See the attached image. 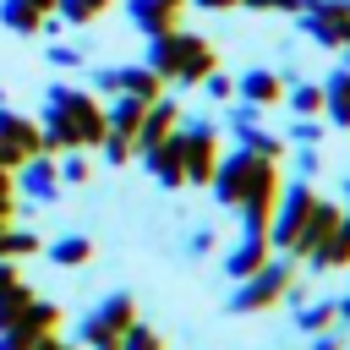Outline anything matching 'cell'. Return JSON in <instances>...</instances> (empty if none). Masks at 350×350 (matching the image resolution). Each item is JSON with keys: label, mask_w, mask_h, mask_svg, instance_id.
I'll return each instance as SVG.
<instances>
[{"label": "cell", "mask_w": 350, "mask_h": 350, "mask_svg": "<svg viewBox=\"0 0 350 350\" xmlns=\"http://www.w3.org/2000/svg\"><path fill=\"white\" fill-rule=\"evenodd\" d=\"M115 350H164V345H159V334H153V328H137V323H131V328L120 334V345H115Z\"/></svg>", "instance_id": "20"}, {"label": "cell", "mask_w": 350, "mask_h": 350, "mask_svg": "<svg viewBox=\"0 0 350 350\" xmlns=\"http://www.w3.org/2000/svg\"><path fill=\"white\" fill-rule=\"evenodd\" d=\"M268 180H279V175H273V164L257 159V153H235L224 170H213V186H219L224 202H246V197H252L257 186H268Z\"/></svg>", "instance_id": "3"}, {"label": "cell", "mask_w": 350, "mask_h": 350, "mask_svg": "<svg viewBox=\"0 0 350 350\" xmlns=\"http://www.w3.org/2000/svg\"><path fill=\"white\" fill-rule=\"evenodd\" d=\"M246 98L273 104V98H279V77H273V71H252V77H246Z\"/></svg>", "instance_id": "19"}, {"label": "cell", "mask_w": 350, "mask_h": 350, "mask_svg": "<svg viewBox=\"0 0 350 350\" xmlns=\"http://www.w3.org/2000/svg\"><path fill=\"white\" fill-rule=\"evenodd\" d=\"M262 262H268V241H262V235H246V241H241V252L230 257V273H235V279H246V273H257Z\"/></svg>", "instance_id": "13"}, {"label": "cell", "mask_w": 350, "mask_h": 350, "mask_svg": "<svg viewBox=\"0 0 350 350\" xmlns=\"http://www.w3.org/2000/svg\"><path fill=\"white\" fill-rule=\"evenodd\" d=\"M323 104H334V120H339V126H350V71H345V77H334V88L323 93Z\"/></svg>", "instance_id": "18"}, {"label": "cell", "mask_w": 350, "mask_h": 350, "mask_svg": "<svg viewBox=\"0 0 350 350\" xmlns=\"http://www.w3.org/2000/svg\"><path fill=\"white\" fill-rule=\"evenodd\" d=\"M60 268H77V262H88L93 257V241L88 235H66V241H55V252H49Z\"/></svg>", "instance_id": "16"}, {"label": "cell", "mask_w": 350, "mask_h": 350, "mask_svg": "<svg viewBox=\"0 0 350 350\" xmlns=\"http://www.w3.org/2000/svg\"><path fill=\"white\" fill-rule=\"evenodd\" d=\"M345 317H350V301H345Z\"/></svg>", "instance_id": "29"}, {"label": "cell", "mask_w": 350, "mask_h": 350, "mask_svg": "<svg viewBox=\"0 0 350 350\" xmlns=\"http://www.w3.org/2000/svg\"><path fill=\"white\" fill-rule=\"evenodd\" d=\"M27 301H33V295H27V290H22L16 279H11V284H0V328H5V323H16Z\"/></svg>", "instance_id": "17"}, {"label": "cell", "mask_w": 350, "mask_h": 350, "mask_svg": "<svg viewBox=\"0 0 350 350\" xmlns=\"http://www.w3.org/2000/svg\"><path fill=\"white\" fill-rule=\"evenodd\" d=\"M142 115H148V104L126 93V104H120V109L109 115V131H115V137H137V126H142Z\"/></svg>", "instance_id": "15"}, {"label": "cell", "mask_w": 350, "mask_h": 350, "mask_svg": "<svg viewBox=\"0 0 350 350\" xmlns=\"http://www.w3.org/2000/svg\"><path fill=\"white\" fill-rule=\"evenodd\" d=\"M246 5H268V11H295L301 0H246Z\"/></svg>", "instance_id": "25"}, {"label": "cell", "mask_w": 350, "mask_h": 350, "mask_svg": "<svg viewBox=\"0 0 350 350\" xmlns=\"http://www.w3.org/2000/svg\"><path fill=\"white\" fill-rule=\"evenodd\" d=\"M104 5H109V0H60V11H66L71 22H93Z\"/></svg>", "instance_id": "21"}, {"label": "cell", "mask_w": 350, "mask_h": 350, "mask_svg": "<svg viewBox=\"0 0 350 350\" xmlns=\"http://www.w3.org/2000/svg\"><path fill=\"white\" fill-rule=\"evenodd\" d=\"M27 186L49 197V191H55V170H49V164H33V170H27Z\"/></svg>", "instance_id": "22"}, {"label": "cell", "mask_w": 350, "mask_h": 350, "mask_svg": "<svg viewBox=\"0 0 350 350\" xmlns=\"http://www.w3.org/2000/svg\"><path fill=\"white\" fill-rule=\"evenodd\" d=\"M153 71L159 77H175V82H202L213 77V55L197 33H153Z\"/></svg>", "instance_id": "2"}, {"label": "cell", "mask_w": 350, "mask_h": 350, "mask_svg": "<svg viewBox=\"0 0 350 350\" xmlns=\"http://www.w3.org/2000/svg\"><path fill=\"white\" fill-rule=\"evenodd\" d=\"M0 22L16 27V33H38L44 27V5H33V0H0Z\"/></svg>", "instance_id": "12"}, {"label": "cell", "mask_w": 350, "mask_h": 350, "mask_svg": "<svg viewBox=\"0 0 350 350\" xmlns=\"http://www.w3.org/2000/svg\"><path fill=\"white\" fill-rule=\"evenodd\" d=\"M11 279H16V273H11V262H0V284H11Z\"/></svg>", "instance_id": "27"}, {"label": "cell", "mask_w": 350, "mask_h": 350, "mask_svg": "<svg viewBox=\"0 0 350 350\" xmlns=\"http://www.w3.org/2000/svg\"><path fill=\"white\" fill-rule=\"evenodd\" d=\"M284 284H290V262H273L268 273L257 268V279L241 290V301H235V306H246V312H257V306H273V295H279Z\"/></svg>", "instance_id": "8"}, {"label": "cell", "mask_w": 350, "mask_h": 350, "mask_svg": "<svg viewBox=\"0 0 350 350\" xmlns=\"http://www.w3.org/2000/svg\"><path fill=\"white\" fill-rule=\"evenodd\" d=\"M175 142H180V170H186V180H213V137L197 126V131H175Z\"/></svg>", "instance_id": "6"}, {"label": "cell", "mask_w": 350, "mask_h": 350, "mask_svg": "<svg viewBox=\"0 0 350 350\" xmlns=\"http://www.w3.org/2000/svg\"><path fill=\"white\" fill-rule=\"evenodd\" d=\"M170 126H175V109H170V104H153V109L142 115V126H137V137H131V142L148 153V148H159V142L170 137Z\"/></svg>", "instance_id": "10"}, {"label": "cell", "mask_w": 350, "mask_h": 350, "mask_svg": "<svg viewBox=\"0 0 350 350\" xmlns=\"http://www.w3.org/2000/svg\"><path fill=\"white\" fill-rule=\"evenodd\" d=\"M295 109H301V115H306V109H323V88H301V93H295Z\"/></svg>", "instance_id": "23"}, {"label": "cell", "mask_w": 350, "mask_h": 350, "mask_svg": "<svg viewBox=\"0 0 350 350\" xmlns=\"http://www.w3.org/2000/svg\"><path fill=\"white\" fill-rule=\"evenodd\" d=\"M131 317H137V312H131V295H115L104 312L88 317V345H93V350H115L120 334L131 328Z\"/></svg>", "instance_id": "5"}, {"label": "cell", "mask_w": 350, "mask_h": 350, "mask_svg": "<svg viewBox=\"0 0 350 350\" xmlns=\"http://www.w3.org/2000/svg\"><path fill=\"white\" fill-rule=\"evenodd\" d=\"M5 191H11V175H5V164H0V197H5Z\"/></svg>", "instance_id": "28"}, {"label": "cell", "mask_w": 350, "mask_h": 350, "mask_svg": "<svg viewBox=\"0 0 350 350\" xmlns=\"http://www.w3.org/2000/svg\"><path fill=\"white\" fill-rule=\"evenodd\" d=\"M328 317H334V312H328V306H312V312H301V323H306V328H323V323H328Z\"/></svg>", "instance_id": "24"}, {"label": "cell", "mask_w": 350, "mask_h": 350, "mask_svg": "<svg viewBox=\"0 0 350 350\" xmlns=\"http://www.w3.org/2000/svg\"><path fill=\"white\" fill-rule=\"evenodd\" d=\"M109 137V120L104 109L88 98V93H71V88H55L49 93V131H44V148H93Z\"/></svg>", "instance_id": "1"}, {"label": "cell", "mask_w": 350, "mask_h": 350, "mask_svg": "<svg viewBox=\"0 0 350 350\" xmlns=\"http://www.w3.org/2000/svg\"><path fill=\"white\" fill-rule=\"evenodd\" d=\"M104 82H109V88H120V93H131V98H142V104H153L164 77H159L153 66H120V71H104Z\"/></svg>", "instance_id": "7"}, {"label": "cell", "mask_w": 350, "mask_h": 350, "mask_svg": "<svg viewBox=\"0 0 350 350\" xmlns=\"http://www.w3.org/2000/svg\"><path fill=\"white\" fill-rule=\"evenodd\" d=\"M197 5H208V11H224V5H241V0H197Z\"/></svg>", "instance_id": "26"}, {"label": "cell", "mask_w": 350, "mask_h": 350, "mask_svg": "<svg viewBox=\"0 0 350 350\" xmlns=\"http://www.w3.org/2000/svg\"><path fill=\"white\" fill-rule=\"evenodd\" d=\"M312 208H317V197H312V191H306V186H301V191H295V197H290V208H284V224H279V246H290V235H295V230H301V219H306V213H312Z\"/></svg>", "instance_id": "14"}, {"label": "cell", "mask_w": 350, "mask_h": 350, "mask_svg": "<svg viewBox=\"0 0 350 350\" xmlns=\"http://www.w3.org/2000/svg\"><path fill=\"white\" fill-rule=\"evenodd\" d=\"M38 148H44V131H38L33 120H22V115H0V164H5V170L27 164Z\"/></svg>", "instance_id": "4"}, {"label": "cell", "mask_w": 350, "mask_h": 350, "mask_svg": "<svg viewBox=\"0 0 350 350\" xmlns=\"http://www.w3.org/2000/svg\"><path fill=\"white\" fill-rule=\"evenodd\" d=\"M180 16V0H131V22L142 33H170Z\"/></svg>", "instance_id": "9"}, {"label": "cell", "mask_w": 350, "mask_h": 350, "mask_svg": "<svg viewBox=\"0 0 350 350\" xmlns=\"http://www.w3.org/2000/svg\"><path fill=\"white\" fill-rule=\"evenodd\" d=\"M148 153H153V170H159V180H164V186H180V180H186V170H180V142H175V131H170V137H164L159 148H148Z\"/></svg>", "instance_id": "11"}]
</instances>
